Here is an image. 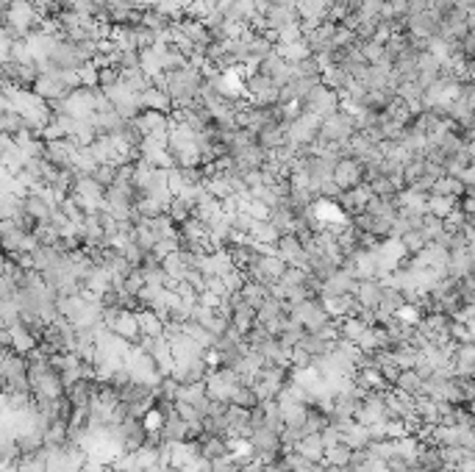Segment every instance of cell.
Instances as JSON below:
<instances>
[{
    "instance_id": "cell-7",
    "label": "cell",
    "mask_w": 475,
    "mask_h": 472,
    "mask_svg": "<svg viewBox=\"0 0 475 472\" xmlns=\"http://www.w3.org/2000/svg\"><path fill=\"white\" fill-rule=\"evenodd\" d=\"M325 472H350L348 467H339V464H328L325 467Z\"/></svg>"
},
{
    "instance_id": "cell-3",
    "label": "cell",
    "mask_w": 475,
    "mask_h": 472,
    "mask_svg": "<svg viewBox=\"0 0 475 472\" xmlns=\"http://www.w3.org/2000/svg\"><path fill=\"white\" fill-rule=\"evenodd\" d=\"M136 325H139V336H161L164 334V319L153 314L151 309L136 312Z\"/></svg>"
},
{
    "instance_id": "cell-2",
    "label": "cell",
    "mask_w": 475,
    "mask_h": 472,
    "mask_svg": "<svg viewBox=\"0 0 475 472\" xmlns=\"http://www.w3.org/2000/svg\"><path fill=\"white\" fill-rule=\"evenodd\" d=\"M297 456H303V459H309V461H315L320 464L322 461V453H325V447H322V441H320V434H306L303 439L295 441V447H292Z\"/></svg>"
},
{
    "instance_id": "cell-4",
    "label": "cell",
    "mask_w": 475,
    "mask_h": 472,
    "mask_svg": "<svg viewBox=\"0 0 475 472\" xmlns=\"http://www.w3.org/2000/svg\"><path fill=\"white\" fill-rule=\"evenodd\" d=\"M350 456H353V450H350L348 444H342V441L325 447V453H322V459H328V464H339V467H348Z\"/></svg>"
},
{
    "instance_id": "cell-5",
    "label": "cell",
    "mask_w": 475,
    "mask_h": 472,
    "mask_svg": "<svg viewBox=\"0 0 475 472\" xmlns=\"http://www.w3.org/2000/svg\"><path fill=\"white\" fill-rule=\"evenodd\" d=\"M392 317H395L398 322H403V325H417V322L422 319V317H420V306H412V303H403Z\"/></svg>"
},
{
    "instance_id": "cell-8",
    "label": "cell",
    "mask_w": 475,
    "mask_h": 472,
    "mask_svg": "<svg viewBox=\"0 0 475 472\" xmlns=\"http://www.w3.org/2000/svg\"><path fill=\"white\" fill-rule=\"evenodd\" d=\"M309 472H325V467H322V461H320V464H312V467H309Z\"/></svg>"
},
{
    "instance_id": "cell-6",
    "label": "cell",
    "mask_w": 475,
    "mask_h": 472,
    "mask_svg": "<svg viewBox=\"0 0 475 472\" xmlns=\"http://www.w3.org/2000/svg\"><path fill=\"white\" fill-rule=\"evenodd\" d=\"M161 425H164V414L158 409H148L145 411V417H142V428L151 434V431H161Z\"/></svg>"
},
{
    "instance_id": "cell-1",
    "label": "cell",
    "mask_w": 475,
    "mask_h": 472,
    "mask_svg": "<svg viewBox=\"0 0 475 472\" xmlns=\"http://www.w3.org/2000/svg\"><path fill=\"white\" fill-rule=\"evenodd\" d=\"M9 336H11V347H14V353H20V356H28L33 347H36V342H39V339L33 336L23 322L11 325V328H9Z\"/></svg>"
}]
</instances>
